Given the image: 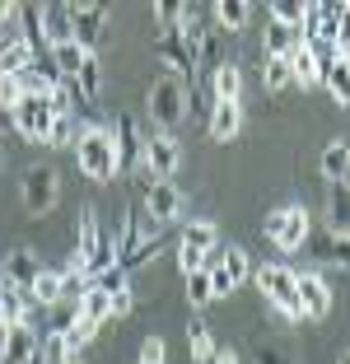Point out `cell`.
<instances>
[{"label": "cell", "mask_w": 350, "mask_h": 364, "mask_svg": "<svg viewBox=\"0 0 350 364\" xmlns=\"http://www.w3.org/2000/svg\"><path fill=\"white\" fill-rule=\"evenodd\" d=\"M38 327L33 322H10L5 332H0V364H38Z\"/></svg>", "instance_id": "8fae6325"}, {"label": "cell", "mask_w": 350, "mask_h": 364, "mask_svg": "<svg viewBox=\"0 0 350 364\" xmlns=\"http://www.w3.org/2000/svg\"><path fill=\"white\" fill-rule=\"evenodd\" d=\"M253 360L257 364H290V350H285V341H276V336H257Z\"/></svg>", "instance_id": "d6a6232c"}, {"label": "cell", "mask_w": 350, "mask_h": 364, "mask_svg": "<svg viewBox=\"0 0 350 364\" xmlns=\"http://www.w3.org/2000/svg\"><path fill=\"white\" fill-rule=\"evenodd\" d=\"M5 19H14V5H10V0H0V28H5Z\"/></svg>", "instance_id": "60d3db41"}, {"label": "cell", "mask_w": 350, "mask_h": 364, "mask_svg": "<svg viewBox=\"0 0 350 364\" xmlns=\"http://www.w3.org/2000/svg\"><path fill=\"white\" fill-rule=\"evenodd\" d=\"M23 98V89H19V75H0V112H10L14 103Z\"/></svg>", "instance_id": "74e56055"}, {"label": "cell", "mask_w": 350, "mask_h": 364, "mask_svg": "<svg viewBox=\"0 0 350 364\" xmlns=\"http://www.w3.org/2000/svg\"><path fill=\"white\" fill-rule=\"evenodd\" d=\"M5 289H10V285H5V276H0V299H5Z\"/></svg>", "instance_id": "7bdbcfd3"}, {"label": "cell", "mask_w": 350, "mask_h": 364, "mask_svg": "<svg viewBox=\"0 0 350 364\" xmlns=\"http://www.w3.org/2000/svg\"><path fill=\"white\" fill-rule=\"evenodd\" d=\"M211 98L215 103H238V98H243V70H238L233 61H224L211 75Z\"/></svg>", "instance_id": "603a6c76"}, {"label": "cell", "mask_w": 350, "mask_h": 364, "mask_svg": "<svg viewBox=\"0 0 350 364\" xmlns=\"http://www.w3.org/2000/svg\"><path fill=\"white\" fill-rule=\"evenodd\" d=\"M215 23H220V33H243L248 19H253V5L248 0H215Z\"/></svg>", "instance_id": "d4e9b609"}, {"label": "cell", "mask_w": 350, "mask_h": 364, "mask_svg": "<svg viewBox=\"0 0 350 364\" xmlns=\"http://www.w3.org/2000/svg\"><path fill=\"white\" fill-rule=\"evenodd\" d=\"M75 159H80V173L94 182L117 178V154H112V136L103 127H85L75 136Z\"/></svg>", "instance_id": "277c9868"}, {"label": "cell", "mask_w": 350, "mask_h": 364, "mask_svg": "<svg viewBox=\"0 0 350 364\" xmlns=\"http://www.w3.org/2000/svg\"><path fill=\"white\" fill-rule=\"evenodd\" d=\"M131 313H136V289H117L112 294V322L131 318Z\"/></svg>", "instance_id": "f35d334b"}, {"label": "cell", "mask_w": 350, "mask_h": 364, "mask_svg": "<svg viewBox=\"0 0 350 364\" xmlns=\"http://www.w3.org/2000/svg\"><path fill=\"white\" fill-rule=\"evenodd\" d=\"M149 117H154V127H159L164 136H173V127L187 117V85L173 80V75L154 80V85H149Z\"/></svg>", "instance_id": "8992f818"}, {"label": "cell", "mask_w": 350, "mask_h": 364, "mask_svg": "<svg viewBox=\"0 0 350 364\" xmlns=\"http://www.w3.org/2000/svg\"><path fill=\"white\" fill-rule=\"evenodd\" d=\"M5 127H10V112H0V131H5Z\"/></svg>", "instance_id": "b9f144b4"}, {"label": "cell", "mask_w": 350, "mask_h": 364, "mask_svg": "<svg viewBox=\"0 0 350 364\" xmlns=\"http://www.w3.org/2000/svg\"><path fill=\"white\" fill-rule=\"evenodd\" d=\"M28 61H38V56H33V47L23 38H10V43L0 47V75H19Z\"/></svg>", "instance_id": "f546056e"}, {"label": "cell", "mask_w": 350, "mask_h": 364, "mask_svg": "<svg viewBox=\"0 0 350 364\" xmlns=\"http://www.w3.org/2000/svg\"><path fill=\"white\" fill-rule=\"evenodd\" d=\"M262 43H266V56H290L299 47V28H290V23H266V33H262Z\"/></svg>", "instance_id": "f1b7e54d"}, {"label": "cell", "mask_w": 350, "mask_h": 364, "mask_svg": "<svg viewBox=\"0 0 350 364\" xmlns=\"http://www.w3.org/2000/svg\"><path fill=\"white\" fill-rule=\"evenodd\" d=\"M85 47L80 43H61V47H52V52H47V61H52V70L61 80H75V70H80V65H85Z\"/></svg>", "instance_id": "83f0119b"}, {"label": "cell", "mask_w": 350, "mask_h": 364, "mask_svg": "<svg viewBox=\"0 0 350 364\" xmlns=\"http://www.w3.org/2000/svg\"><path fill=\"white\" fill-rule=\"evenodd\" d=\"M56 80H61V75L52 70V61H47V56H38V61H28V65L19 70V89H23V94H38V98L52 94Z\"/></svg>", "instance_id": "44dd1931"}, {"label": "cell", "mask_w": 350, "mask_h": 364, "mask_svg": "<svg viewBox=\"0 0 350 364\" xmlns=\"http://www.w3.org/2000/svg\"><path fill=\"white\" fill-rule=\"evenodd\" d=\"M285 65H290V80H295L299 89H318V85H322V61L308 52L304 43H299L295 52L285 56Z\"/></svg>", "instance_id": "d6986e66"}, {"label": "cell", "mask_w": 350, "mask_h": 364, "mask_svg": "<svg viewBox=\"0 0 350 364\" xmlns=\"http://www.w3.org/2000/svg\"><path fill=\"white\" fill-rule=\"evenodd\" d=\"M336 364H346V360H336Z\"/></svg>", "instance_id": "ee69618b"}, {"label": "cell", "mask_w": 350, "mask_h": 364, "mask_svg": "<svg viewBox=\"0 0 350 364\" xmlns=\"http://www.w3.org/2000/svg\"><path fill=\"white\" fill-rule=\"evenodd\" d=\"M187 346H191V364H211V355H215V336H211V327H206L201 313L187 322Z\"/></svg>", "instance_id": "4316f807"}, {"label": "cell", "mask_w": 350, "mask_h": 364, "mask_svg": "<svg viewBox=\"0 0 350 364\" xmlns=\"http://www.w3.org/2000/svg\"><path fill=\"white\" fill-rule=\"evenodd\" d=\"M43 43L47 52L61 43H75V33H70V0H61V5H43Z\"/></svg>", "instance_id": "e0dca14e"}, {"label": "cell", "mask_w": 350, "mask_h": 364, "mask_svg": "<svg viewBox=\"0 0 350 364\" xmlns=\"http://www.w3.org/2000/svg\"><path fill=\"white\" fill-rule=\"evenodd\" d=\"M238 131H243V103H211V117H206V136H211L215 145H229Z\"/></svg>", "instance_id": "9a60e30c"}, {"label": "cell", "mask_w": 350, "mask_h": 364, "mask_svg": "<svg viewBox=\"0 0 350 364\" xmlns=\"http://www.w3.org/2000/svg\"><path fill=\"white\" fill-rule=\"evenodd\" d=\"M220 267H224V276H229V285L238 289V285H248V276H253V257H248V247H220Z\"/></svg>", "instance_id": "484cf974"}, {"label": "cell", "mask_w": 350, "mask_h": 364, "mask_svg": "<svg viewBox=\"0 0 350 364\" xmlns=\"http://www.w3.org/2000/svg\"><path fill=\"white\" fill-rule=\"evenodd\" d=\"M164 355H169V346H164V336H145L136 350V364H164Z\"/></svg>", "instance_id": "8d00e7d4"}, {"label": "cell", "mask_w": 350, "mask_h": 364, "mask_svg": "<svg viewBox=\"0 0 350 364\" xmlns=\"http://www.w3.org/2000/svg\"><path fill=\"white\" fill-rule=\"evenodd\" d=\"M295 276H299V271H290L285 262H271V267L257 271V289H262L266 304H271L285 322H304V313H299V294H295Z\"/></svg>", "instance_id": "5b68a950"}, {"label": "cell", "mask_w": 350, "mask_h": 364, "mask_svg": "<svg viewBox=\"0 0 350 364\" xmlns=\"http://www.w3.org/2000/svg\"><path fill=\"white\" fill-rule=\"evenodd\" d=\"M308 229H313V225H308V210L299 201L295 205H276V210L262 220V234L271 238V247H280L285 257H290V252H304Z\"/></svg>", "instance_id": "3957f363"}, {"label": "cell", "mask_w": 350, "mask_h": 364, "mask_svg": "<svg viewBox=\"0 0 350 364\" xmlns=\"http://www.w3.org/2000/svg\"><path fill=\"white\" fill-rule=\"evenodd\" d=\"M182 285H187V304L191 309H206V304H211V280H206V271L182 276Z\"/></svg>", "instance_id": "836d02e7"}, {"label": "cell", "mask_w": 350, "mask_h": 364, "mask_svg": "<svg viewBox=\"0 0 350 364\" xmlns=\"http://www.w3.org/2000/svg\"><path fill=\"white\" fill-rule=\"evenodd\" d=\"M322 89H327V98H332L336 107L350 103V43H346V38L336 43L332 61L322 65Z\"/></svg>", "instance_id": "4fadbf2b"}, {"label": "cell", "mask_w": 350, "mask_h": 364, "mask_svg": "<svg viewBox=\"0 0 350 364\" xmlns=\"http://www.w3.org/2000/svg\"><path fill=\"white\" fill-rule=\"evenodd\" d=\"M47 127H52V107H47V98L23 94L19 103L10 107V131H19L28 145H43V140H47Z\"/></svg>", "instance_id": "9c48e42d"}, {"label": "cell", "mask_w": 350, "mask_h": 364, "mask_svg": "<svg viewBox=\"0 0 350 364\" xmlns=\"http://www.w3.org/2000/svg\"><path fill=\"white\" fill-rule=\"evenodd\" d=\"M38 271H43V267H38V257H33V247H14L10 257H5V267H0V276H5L10 289H28Z\"/></svg>", "instance_id": "ac0fdd59"}, {"label": "cell", "mask_w": 350, "mask_h": 364, "mask_svg": "<svg viewBox=\"0 0 350 364\" xmlns=\"http://www.w3.org/2000/svg\"><path fill=\"white\" fill-rule=\"evenodd\" d=\"M262 85H266V94H285L295 80H290V65H285V56H266V65H262Z\"/></svg>", "instance_id": "1f68e13d"}, {"label": "cell", "mask_w": 350, "mask_h": 364, "mask_svg": "<svg viewBox=\"0 0 350 364\" xmlns=\"http://www.w3.org/2000/svg\"><path fill=\"white\" fill-rule=\"evenodd\" d=\"M19 201H23V215H28V220H47V215L61 205V178H56L52 164H33V168H23Z\"/></svg>", "instance_id": "7a4b0ae2"}, {"label": "cell", "mask_w": 350, "mask_h": 364, "mask_svg": "<svg viewBox=\"0 0 350 364\" xmlns=\"http://www.w3.org/2000/svg\"><path fill=\"white\" fill-rule=\"evenodd\" d=\"M28 299H33V309H61V299H65V285H61V271H38L33 276V285H28Z\"/></svg>", "instance_id": "ffe728a7"}, {"label": "cell", "mask_w": 350, "mask_h": 364, "mask_svg": "<svg viewBox=\"0 0 350 364\" xmlns=\"http://www.w3.org/2000/svg\"><path fill=\"white\" fill-rule=\"evenodd\" d=\"M107 136H112V154H117V173L122 168H131V164H136V154H140V131H136V117H131V112H117V122H112V131H107Z\"/></svg>", "instance_id": "2e32d148"}, {"label": "cell", "mask_w": 350, "mask_h": 364, "mask_svg": "<svg viewBox=\"0 0 350 364\" xmlns=\"http://www.w3.org/2000/svg\"><path fill=\"white\" fill-rule=\"evenodd\" d=\"M318 168H322V178H327L332 187L350 178V145H346V140H332V145H322Z\"/></svg>", "instance_id": "7402d4cb"}, {"label": "cell", "mask_w": 350, "mask_h": 364, "mask_svg": "<svg viewBox=\"0 0 350 364\" xmlns=\"http://www.w3.org/2000/svg\"><path fill=\"white\" fill-rule=\"evenodd\" d=\"M107 19H112L107 5H70V33H75V43L98 56V47L112 38V23H107Z\"/></svg>", "instance_id": "52a82bcc"}, {"label": "cell", "mask_w": 350, "mask_h": 364, "mask_svg": "<svg viewBox=\"0 0 350 364\" xmlns=\"http://www.w3.org/2000/svg\"><path fill=\"white\" fill-rule=\"evenodd\" d=\"M182 14H187V5H178V0H159V5H154V19H159V33H173V28H182Z\"/></svg>", "instance_id": "e575fe53"}, {"label": "cell", "mask_w": 350, "mask_h": 364, "mask_svg": "<svg viewBox=\"0 0 350 364\" xmlns=\"http://www.w3.org/2000/svg\"><path fill=\"white\" fill-rule=\"evenodd\" d=\"M75 131H80V127H75V117H52L43 145H56V150H61V145H70V140H75Z\"/></svg>", "instance_id": "d590c367"}, {"label": "cell", "mask_w": 350, "mask_h": 364, "mask_svg": "<svg viewBox=\"0 0 350 364\" xmlns=\"http://www.w3.org/2000/svg\"><path fill=\"white\" fill-rule=\"evenodd\" d=\"M145 210H149V220L159 229H169L173 220L182 215V192H178V182H149L145 187Z\"/></svg>", "instance_id": "5bb4252c"}, {"label": "cell", "mask_w": 350, "mask_h": 364, "mask_svg": "<svg viewBox=\"0 0 350 364\" xmlns=\"http://www.w3.org/2000/svg\"><path fill=\"white\" fill-rule=\"evenodd\" d=\"M211 247H215V225H211V220H196V225H187V229H182V238H178V247H173L178 271H182V276L201 271L206 257H211Z\"/></svg>", "instance_id": "ba28073f"}, {"label": "cell", "mask_w": 350, "mask_h": 364, "mask_svg": "<svg viewBox=\"0 0 350 364\" xmlns=\"http://www.w3.org/2000/svg\"><path fill=\"white\" fill-rule=\"evenodd\" d=\"M140 164H145L149 182H173V173H178L182 164V150H178V140L173 136H145L140 140Z\"/></svg>", "instance_id": "30bf717a"}, {"label": "cell", "mask_w": 350, "mask_h": 364, "mask_svg": "<svg viewBox=\"0 0 350 364\" xmlns=\"http://www.w3.org/2000/svg\"><path fill=\"white\" fill-rule=\"evenodd\" d=\"M350 192H346V182H336L332 187V238H341L346 243V234H350Z\"/></svg>", "instance_id": "4dcf8cb0"}, {"label": "cell", "mask_w": 350, "mask_h": 364, "mask_svg": "<svg viewBox=\"0 0 350 364\" xmlns=\"http://www.w3.org/2000/svg\"><path fill=\"white\" fill-rule=\"evenodd\" d=\"M75 313L80 318H89L94 327H103V322H112V294L107 289H98V285H89L80 299H75Z\"/></svg>", "instance_id": "cb8c5ba5"}, {"label": "cell", "mask_w": 350, "mask_h": 364, "mask_svg": "<svg viewBox=\"0 0 350 364\" xmlns=\"http://www.w3.org/2000/svg\"><path fill=\"white\" fill-rule=\"evenodd\" d=\"M75 267L85 271V280H98L103 271L117 267V243L103 229V220L94 215V205L80 210V243H75Z\"/></svg>", "instance_id": "6da1fadb"}, {"label": "cell", "mask_w": 350, "mask_h": 364, "mask_svg": "<svg viewBox=\"0 0 350 364\" xmlns=\"http://www.w3.org/2000/svg\"><path fill=\"white\" fill-rule=\"evenodd\" d=\"M211 364H238V350H229V346H215Z\"/></svg>", "instance_id": "ab89813d"}, {"label": "cell", "mask_w": 350, "mask_h": 364, "mask_svg": "<svg viewBox=\"0 0 350 364\" xmlns=\"http://www.w3.org/2000/svg\"><path fill=\"white\" fill-rule=\"evenodd\" d=\"M295 294H299V313H304V318H327L332 313V285L318 271L295 276Z\"/></svg>", "instance_id": "7c38bea8"}]
</instances>
